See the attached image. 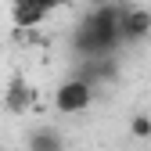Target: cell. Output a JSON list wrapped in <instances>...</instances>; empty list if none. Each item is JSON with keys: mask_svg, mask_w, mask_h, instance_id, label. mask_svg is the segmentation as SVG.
<instances>
[{"mask_svg": "<svg viewBox=\"0 0 151 151\" xmlns=\"http://www.w3.org/2000/svg\"><path fill=\"white\" fill-rule=\"evenodd\" d=\"M4 108L11 111V115H22V111H29V108H32V86L22 79V76H11V79H7Z\"/></svg>", "mask_w": 151, "mask_h": 151, "instance_id": "cell-4", "label": "cell"}, {"mask_svg": "<svg viewBox=\"0 0 151 151\" xmlns=\"http://www.w3.org/2000/svg\"><path fill=\"white\" fill-rule=\"evenodd\" d=\"M115 7H133V4H140V0H111Z\"/></svg>", "mask_w": 151, "mask_h": 151, "instance_id": "cell-8", "label": "cell"}, {"mask_svg": "<svg viewBox=\"0 0 151 151\" xmlns=\"http://www.w3.org/2000/svg\"><path fill=\"white\" fill-rule=\"evenodd\" d=\"M76 76L86 79L90 86L93 83H115L119 79V61H115V54H93V58H83Z\"/></svg>", "mask_w": 151, "mask_h": 151, "instance_id": "cell-3", "label": "cell"}, {"mask_svg": "<svg viewBox=\"0 0 151 151\" xmlns=\"http://www.w3.org/2000/svg\"><path fill=\"white\" fill-rule=\"evenodd\" d=\"M129 133H133V140H151V115L147 111H133L129 115Z\"/></svg>", "mask_w": 151, "mask_h": 151, "instance_id": "cell-7", "label": "cell"}, {"mask_svg": "<svg viewBox=\"0 0 151 151\" xmlns=\"http://www.w3.org/2000/svg\"><path fill=\"white\" fill-rule=\"evenodd\" d=\"M25 147L29 151H65V133L54 126H40L25 137Z\"/></svg>", "mask_w": 151, "mask_h": 151, "instance_id": "cell-6", "label": "cell"}, {"mask_svg": "<svg viewBox=\"0 0 151 151\" xmlns=\"http://www.w3.org/2000/svg\"><path fill=\"white\" fill-rule=\"evenodd\" d=\"M93 104V86L79 76H68V79L58 83L54 90V111H61V115H79Z\"/></svg>", "mask_w": 151, "mask_h": 151, "instance_id": "cell-1", "label": "cell"}, {"mask_svg": "<svg viewBox=\"0 0 151 151\" xmlns=\"http://www.w3.org/2000/svg\"><path fill=\"white\" fill-rule=\"evenodd\" d=\"M43 18H47V7L40 0H14V7H11L14 29H32V25H40Z\"/></svg>", "mask_w": 151, "mask_h": 151, "instance_id": "cell-5", "label": "cell"}, {"mask_svg": "<svg viewBox=\"0 0 151 151\" xmlns=\"http://www.w3.org/2000/svg\"><path fill=\"white\" fill-rule=\"evenodd\" d=\"M151 36V11L144 7H119V43H140Z\"/></svg>", "mask_w": 151, "mask_h": 151, "instance_id": "cell-2", "label": "cell"}]
</instances>
